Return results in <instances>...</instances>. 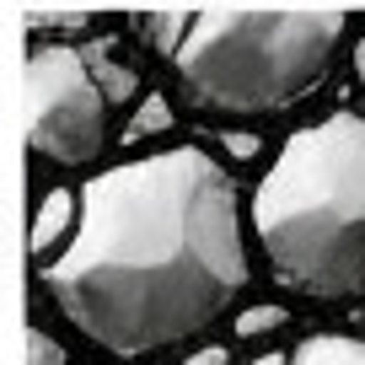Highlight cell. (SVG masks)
Here are the masks:
<instances>
[{
    "mask_svg": "<svg viewBox=\"0 0 365 365\" xmlns=\"http://www.w3.org/2000/svg\"><path fill=\"white\" fill-rule=\"evenodd\" d=\"M247 279L237 188L199 145L118 161L91 178L65 252L43 269L59 312L118 360L210 333Z\"/></svg>",
    "mask_w": 365,
    "mask_h": 365,
    "instance_id": "cell-1",
    "label": "cell"
},
{
    "mask_svg": "<svg viewBox=\"0 0 365 365\" xmlns=\"http://www.w3.org/2000/svg\"><path fill=\"white\" fill-rule=\"evenodd\" d=\"M274 279L312 301L365 296V113H328L279 145L252 188Z\"/></svg>",
    "mask_w": 365,
    "mask_h": 365,
    "instance_id": "cell-2",
    "label": "cell"
},
{
    "mask_svg": "<svg viewBox=\"0 0 365 365\" xmlns=\"http://www.w3.org/2000/svg\"><path fill=\"white\" fill-rule=\"evenodd\" d=\"M339 38L344 16L210 11L182 22V38L172 43V65L199 108L252 118L301 103L328 76Z\"/></svg>",
    "mask_w": 365,
    "mask_h": 365,
    "instance_id": "cell-3",
    "label": "cell"
},
{
    "mask_svg": "<svg viewBox=\"0 0 365 365\" xmlns=\"http://www.w3.org/2000/svg\"><path fill=\"white\" fill-rule=\"evenodd\" d=\"M108 140V97L86 54L38 43L27 54V145L54 167H86Z\"/></svg>",
    "mask_w": 365,
    "mask_h": 365,
    "instance_id": "cell-4",
    "label": "cell"
},
{
    "mask_svg": "<svg viewBox=\"0 0 365 365\" xmlns=\"http://www.w3.org/2000/svg\"><path fill=\"white\" fill-rule=\"evenodd\" d=\"M76 215H81V199L70 194V188L43 194V205H38V215H33V231H27V247L43 258L59 237H70V231H76Z\"/></svg>",
    "mask_w": 365,
    "mask_h": 365,
    "instance_id": "cell-5",
    "label": "cell"
},
{
    "mask_svg": "<svg viewBox=\"0 0 365 365\" xmlns=\"http://www.w3.org/2000/svg\"><path fill=\"white\" fill-rule=\"evenodd\" d=\"M290 365H365V339L349 333H312L290 349Z\"/></svg>",
    "mask_w": 365,
    "mask_h": 365,
    "instance_id": "cell-6",
    "label": "cell"
},
{
    "mask_svg": "<svg viewBox=\"0 0 365 365\" xmlns=\"http://www.w3.org/2000/svg\"><path fill=\"white\" fill-rule=\"evenodd\" d=\"M172 129V103L161 97V91H145L140 97V108L129 113V124H124V140H156V135H167Z\"/></svg>",
    "mask_w": 365,
    "mask_h": 365,
    "instance_id": "cell-7",
    "label": "cell"
},
{
    "mask_svg": "<svg viewBox=\"0 0 365 365\" xmlns=\"http://www.w3.org/2000/svg\"><path fill=\"white\" fill-rule=\"evenodd\" d=\"M86 65H91V76H97V86H103V97L108 103H129L140 91V81H135V70H124L113 54H108V43L97 48V54H86Z\"/></svg>",
    "mask_w": 365,
    "mask_h": 365,
    "instance_id": "cell-8",
    "label": "cell"
},
{
    "mask_svg": "<svg viewBox=\"0 0 365 365\" xmlns=\"http://www.w3.org/2000/svg\"><path fill=\"white\" fill-rule=\"evenodd\" d=\"M290 322L285 307H247L237 312V339H263V333H279Z\"/></svg>",
    "mask_w": 365,
    "mask_h": 365,
    "instance_id": "cell-9",
    "label": "cell"
},
{
    "mask_svg": "<svg viewBox=\"0 0 365 365\" xmlns=\"http://www.w3.org/2000/svg\"><path fill=\"white\" fill-rule=\"evenodd\" d=\"M27 365H65V344L48 339L43 328L27 333Z\"/></svg>",
    "mask_w": 365,
    "mask_h": 365,
    "instance_id": "cell-10",
    "label": "cell"
},
{
    "mask_svg": "<svg viewBox=\"0 0 365 365\" xmlns=\"http://www.w3.org/2000/svg\"><path fill=\"white\" fill-rule=\"evenodd\" d=\"M220 145H226V156H237V161H252V156H258V140H252L247 129H231V135H220Z\"/></svg>",
    "mask_w": 365,
    "mask_h": 365,
    "instance_id": "cell-11",
    "label": "cell"
},
{
    "mask_svg": "<svg viewBox=\"0 0 365 365\" xmlns=\"http://www.w3.org/2000/svg\"><path fill=\"white\" fill-rule=\"evenodd\" d=\"M182 365H231V349L226 344H205V349H194Z\"/></svg>",
    "mask_w": 365,
    "mask_h": 365,
    "instance_id": "cell-12",
    "label": "cell"
},
{
    "mask_svg": "<svg viewBox=\"0 0 365 365\" xmlns=\"http://www.w3.org/2000/svg\"><path fill=\"white\" fill-rule=\"evenodd\" d=\"M354 81H360V86H365V38H360V43H354Z\"/></svg>",
    "mask_w": 365,
    "mask_h": 365,
    "instance_id": "cell-13",
    "label": "cell"
},
{
    "mask_svg": "<svg viewBox=\"0 0 365 365\" xmlns=\"http://www.w3.org/2000/svg\"><path fill=\"white\" fill-rule=\"evenodd\" d=\"M252 365H290V354H279V349H269V354H258Z\"/></svg>",
    "mask_w": 365,
    "mask_h": 365,
    "instance_id": "cell-14",
    "label": "cell"
}]
</instances>
